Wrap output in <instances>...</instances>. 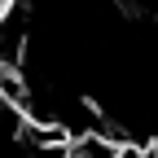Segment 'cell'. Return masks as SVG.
I'll return each instance as SVG.
<instances>
[{"instance_id":"obj_1","label":"cell","mask_w":158,"mask_h":158,"mask_svg":"<svg viewBox=\"0 0 158 158\" xmlns=\"http://www.w3.org/2000/svg\"><path fill=\"white\" fill-rule=\"evenodd\" d=\"M114 158H158V145L145 136H127V141L114 145Z\"/></svg>"},{"instance_id":"obj_2","label":"cell","mask_w":158,"mask_h":158,"mask_svg":"<svg viewBox=\"0 0 158 158\" xmlns=\"http://www.w3.org/2000/svg\"><path fill=\"white\" fill-rule=\"evenodd\" d=\"M13 9H18V0H0V22H5V18H9Z\"/></svg>"}]
</instances>
